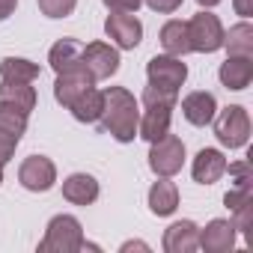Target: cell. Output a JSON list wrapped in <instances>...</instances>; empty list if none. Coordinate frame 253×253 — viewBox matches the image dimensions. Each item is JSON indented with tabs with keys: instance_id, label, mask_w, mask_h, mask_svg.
<instances>
[{
	"instance_id": "obj_32",
	"label": "cell",
	"mask_w": 253,
	"mask_h": 253,
	"mask_svg": "<svg viewBox=\"0 0 253 253\" xmlns=\"http://www.w3.org/2000/svg\"><path fill=\"white\" fill-rule=\"evenodd\" d=\"M232 9H235V15H241V18H250V15H253V0H232Z\"/></svg>"
},
{
	"instance_id": "obj_9",
	"label": "cell",
	"mask_w": 253,
	"mask_h": 253,
	"mask_svg": "<svg viewBox=\"0 0 253 253\" xmlns=\"http://www.w3.org/2000/svg\"><path fill=\"white\" fill-rule=\"evenodd\" d=\"M104 33L122 51H134L143 42V24L134 12H110L104 21Z\"/></svg>"
},
{
	"instance_id": "obj_8",
	"label": "cell",
	"mask_w": 253,
	"mask_h": 253,
	"mask_svg": "<svg viewBox=\"0 0 253 253\" xmlns=\"http://www.w3.org/2000/svg\"><path fill=\"white\" fill-rule=\"evenodd\" d=\"M18 182L33 194H45L57 185V164L48 155H30L18 167Z\"/></svg>"
},
{
	"instance_id": "obj_12",
	"label": "cell",
	"mask_w": 253,
	"mask_h": 253,
	"mask_svg": "<svg viewBox=\"0 0 253 253\" xmlns=\"http://www.w3.org/2000/svg\"><path fill=\"white\" fill-rule=\"evenodd\" d=\"M48 66L54 69V75H72V72H84V45L78 39H60L51 45L48 51Z\"/></svg>"
},
{
	"instance_id": "obj_3",
	"label": "cell",
	"mask_w": 253,
	"mask_h": 253,
	"mask_svg": "<svg viewBox=\"0 0 253 253\" xmlns=\"http://www.w3.org/2000/svg\"><path fill=\"white\" fill-rule=\"evenodd\" d=\"M84 250V226L75 214H54L39 241V253H78Z\"/></svg>"
},
{
	"instance_id": "obj_34",
	"label": "cell",
	"mask_w": 253,
	"mask_h": 253,
	"mask_svg": "<svg viewBox=\"0 0 253 253\" xmlns=\"http://www.w3.org/2000/svg\"><path fill=\"white\" fill-rule=\"evenodd\" d=\"M134 247H137V250H149V247H146L143 241H125V244H122L119 250H134Z\"/></svg>"
},
{
	"instance_id": "obj_27",
	"label": "cell",
	"mask_w": 253,
	"mask_h": 253,
	"mask_svg": "<svg viewBox=\"0 0 253 253\" xmlns=\"http://www.w3.org/2000/svg\"><path fill=\"white\" fill-rule=\"evenodd\" d=\"M36 3H39V12L48 18H69L78 6V0H36Z\"/></svg>"
},
{
	"instance_id": "obj_22",
	"label": "cell",
	"mask_w": 253,
	"mask_h": 253,
	"mask_svg": "<svg viewBox=\"0 0 253 253\" xmlns=\"http://www.w3.org/2000/svg\"><path fill=\"white\" fill-rule=\"evenodd\" d=\"M161 48H164L167 54H173V57H185V54H191L188 21H179V18L167 21V24L161 27Z\"/></svg>"
},
{
	"instance_id": "obj_28",
	"label": "cell",
	"mask_w": 253,
	"mask_h": 253,
	"mask_svg": "<svg viewBox=\"0 0 253 253\" xmlns=\"http://www.w3.org/2000/svg\"><path fill=\"white\" fill-rule=\"evenodd\" d=\"M18 143H21V137H15L9 131H0V164H3V167L15 158V146Z\"/></svg>"
},
{
	"instance_id": "obj_31",
	"label": "cell",
	"mask_w": 253,
	"mask_h": 253,
	"mask_svg": "<svg viewBox=\"0 0 253 253\" xmlns=\"http://www.w3.org/2000/svg\"><path fill=\"white\" fill-rule=\"evenodd\" d=\"M110 12H137L143 6V0H101Z\"/></svg>"
},
{
	"instance_id": "obj_25",
	"label": "cell",
	"mask_w": 253,
	"mask_h": 253,
	"mask_svg": "<svg viewBox=\"0 0 253 253\" xmlns=\"http://www.w3.org/2000/svg\"><path fill=\"white\" fill-rule=\"evenodd\" d=\"M0 131H9L15 137H21L27 131V113L15 110V107H6L0 104Z\"/></svg>"
},
{
	"instance_id": "obj_5",
	"label": "cell",
	"mask_w": 253,
	"mask_h": 253,
	"mask_svg": "<svg viewBox=\"0 0 253 253\" xmlns=\"http://www.w3.org/2000/svg\"><path fill=\"white\" fill-rule=\"evenodd\" d=\"M223 24L214 12H197L188 21V36H191V51L197 54H214L223 48Z\"/></svg>"
},
{
	"instance_id": "obj_26",
	"label": "cell",
	"mask_w": 253,
	"mask_h": 253,
	"mask_svg": "<svg viewBox=\"0 0 253 253\" xmlns=\"http://www.w3.org/2000/svg\"><path fill=\"white\" fill-rule=\"evenodd\" d=\"M226 173L232 176V188L235 191H253V167H250V161L226 164Z\"/></svg>"
},
{
	"instance_id": "obj_16",
	"label": "cell",
	"mask_w": 253,
	"mask_h": 253,
	"mask_svg": "<svg viewBox=\"0 0 253 253\" xmlns=\"http://www.w3.org/2000/svg\"><path fill=\"white\" fill-rule=\"evenodd\" d=\"M98 194H101L98 179L89 173H72L63 179V200H69L72 206H92Z\"/></svg>"
},
{
	"instance_id": "obj_4",
	"label": "cell",
	"mask_w": 253,
	"mask_h": 253,
	"mask_svg": "<svg viewBox=\"0 0 253 253\" xmlns=\"http://www.w3.org/2000/svg\"><path fill=\"white\" fill-rule=\"evenodd\" d=\"M214 137L226 149H244L250 140V113L241 104H229L214 113Z\"/></svg>"
},
{
	"instance_id": "obj_6",
	"label": "cell",
	"mask_w": 253,
	"mask_h": 253,
	"mask_svg": "<svg viewBox=\"0 0 253 253\" xmlns=\"http://www.w3.org/2000/svg\"><path fill=\"white\" fill-rule=\"evenodd\" d=\"M185 164V143L176 137V134H164L161 140L152 143L149 149V170L155 176H167L173 179Z\"/></svg>"
},
{
	"instance_id": "obj_11",
	"label": "cell",
	"mask_w": 253,
	"mask_h": 253,
	"mask_svg": "<svg viewBox=\"0 0 253 253\" xmlns=\"http://www.w3.org/2000/svg\"><path fill=\"white\" fill-rule=\"evenodd\" d=\"M235 241H238V229L226 217H214L206 223V229H200V247L206 253H229Z\"/></svg>"
},
{
	"instance_id": "obj_14",
	"label": "cell",
	"mask_w": 253,
	"mask_h": 253,
	"mask_svg": "<svg viewBox=\"0 0 253 253\" xmlns=\"http://www.w3.org/2000/svg\"><path fill=\"white\" fill-rule=\"evenodd\" d=\"M214 113H217V98L211 92H206V89L188 92L182 98V116L191 125H197V128H206V125L214 119Z\"/></svg>"
},
{
	"instance_id": "obj_29",
	"label": "cell",
	"mask_w": 253,
	"mask_h": 253,
	"mask_svg": "<svg viewBox=\"0 0 253 253\" xmlns=\"http://www.w3.org/2000/svg\"><path fill=\"white\" fill-rule=\"evenodd\" d=\"M253 200V191H235V188H229L226 194H223V206L229 209V211H235L238 206H244V203H250Z\"/></svg>"
},
{
	"instance_id": "obj_30",
	"label": "cell",
	"mask_w": 253,
	"mask_h": 253,
	"mask_svg": "<svg viewBox=\"0 0 253 253\" xmlns=\"http://www.w3.org/2000/svg\"><path fill=\"white\" fill-rule=\"evenodd\" d=\"M143 3L152 9V12H158V15H170V12H176L185 0H143Z\"/></svg>"
},
{
	"instance_id": "obj_21",
	"label": "cell",
	"mask_w": 253,
	"mask_h": 253,
	"mask_svg": "<svg viewBox=\"0 0 253 253\" xmlns=\"http://www.w3.org/2000/svg\"><path fill=\"white\" fill-rule=\"evenodd\" d=\"M39 75H42V69L33 60H24V57H3V60H0V81L33 84Z\"/></svg>"
},
{
	"instance_id": "obj_7",
	"label": "cell",
	"mask_w": 253,
	"mask_h": 253,
	"mask_svg": "<svg viewBox=\"0 0 253 253\" xmlns=\"http://www.w3.org/2000/svg\"><path fill=\"white\" fill-rule=\"evenodd\" d=\"M146 78L152 86H161V89H173L179 92V86L188 81V66L182 63V57H173V54H158L146 63Z\"/></svg>"
},
{
	"instance_id": "obj_23",
	"label": "cell",
	"mask_w": 253,
	"mask_h": 253,
	"mask_svg": "<svg viewBox=\"0 0 253 253\" xmlns=\"http://www.w3.org/2000/svg\"><path fill=\"white\" fill-rule=\"evenodd\" d=\"M223 48L226 57H253V27L247 18L229 27V33H223Z\"/></svg>"
},
{
	"instance_id": "obj_2",
	"label": "cell",
	"mask_w": 253,
	"mask_h": 253,
	"mask_svg": "<svg viewBox=\"0 0 253 253\" xmlns=\"http://www.w3.org/2000/svg\"><path fill=\"white\" fill-rule=\"evenodd\" d=\"M176 95L173 89H161V86H146L143 89V113L137 122V137L155 143L164 134H170V122H173V107H176Z\"/></svg>"
},
{
	"instance_id": "obj_15",
	"label": "cell",
	"mask_w": 253,
	"mask_h": 253,
	"mask_svg": "<svg viewBox=\"0 0 253 253\" xmlns=\"http://www.w3.org/2000/svg\"><path fill=\"white\" fill-rule=\"evenodd\" d=\"M161 244L167 253H194L200 247V226L194 220H176L164 229Z\"/></svg>"
},
{
	"instance_id": "obj_13",
	"label": "cell",
	"mask_w": 253,
	"mask_h": 253,
	"mask_svg": "<svg viewBox=\"0 0 253 253\" xmlns=\"http://www.w3.org/2000/svg\"><path fill=\"white\" fill-rule=\"evenodd\" d=\"M226 164L229 161H226V155L220 149H200L194 164H191V176L200 185H214V182H220L226 176Z\"/></svg>"
},
{
	"instance_id": "obj_20",
	"label": "cell",
	"mask_w": 253,
	"mask_h": 253,
	"mask_svg": "<svg viewBox=\"0 0 253 253\" xmlns=\"http://www.w3.org/2000/svg\"><path fill=\"white\" fill-rule=\"evenodd\" d=\"M36 89L30 84H12V81H0V104L15 107L21 113H33L36 110Z\"/></svg>"
},
{
	"instance_id": "obj_10",
	"label": "cell",
	"mask_w": 253,
	"mask_h": 253,
	"mask_svg": "<svg viewBox=\"0 0 253 253\" xmlns=\"http://www.w3.org/2000/svg\"><path fill=\"white\" fill-rule=\"evenodd\" d=\"M119 63L122 60H119V51L113 45H107V42H89V45H84V66H86V72L92 75L95 84L113 78L119 72Z\"/></svg>"
},
{
	"instance_id": "obj_33",
	"label": "cell",
	"mask_w": 253,
	"mask_h": 253,
	"mask_svg": "<svg viewBox=\"0 0 253 253\" xmlns=\"http://www.w3.org/2000/svg\"><path fill=\"white\" fill-rule=\"evenodd\" d=\"M18 6V0H0V21H6Z\"/></svg>"
},
{
	"instance_id": "obj_18",
	"label": "cell",
	"mask_w": 253,
	"mask_h": 253,
	"mask_svg": "<svg viewBox=\"0 0 253 253\" xmlns=\"http://www.w3.org/2000/svg\"><path fill=\"white\" fill-rule=\"evenodd\" d=\"M217 78L226 89H247L253 81V57H226V63H220Z\"/></svg>"
},
{
	"instance_id": "obj_24",
	"label": "cell",
	"mask_w": 253,
	"mask_h": 253,
	"mask_svg": "<svg viewBox=\"0 0 253 253\" xmlns=\"http://www.w3.org/2000/svg\"><path fill=\"white\" fill-rule=\"evenodd\" d=\"M66 110H72V116H75L78 122H86V125L98 122V116H101V89H98V86H89V89L81 92Z\"/></svg>"
},
{
	"instance_id": "obj_35",
	"label": "cell",
	"mask_w": 253,
	"mask_h": 253,
	"mask_svg": "<svg viewBox=\"0 0 253 253\" xmlns=\"http://www.w3.org/2000/svg\"><path fill=\"white\" fill-rule=\"evenodd\" d=\"M197 3H200L203 9H211V6H217V3H220V0H197Z\"/></svg>"
},
{
	"instance_id": "obj_17",
	"label": "cell",
	"mask_w": 253,
	"mask_h": 253,
	"mask_svg": "<svg viewBox=\"0 0 253 253\" xmlns=\"http://www.w3.org/2000/svg\"><path fill=\"white\" fill-rule=\"evenodd\" d=\"M146 203H149V211L155 217H170L179 209V188H176V182H170L167 176H158V182L149 188Z\"/></svg>"
},
{
	"instance_id": "obj_19",
	"label": "cell",
	"mask_w": 253,
	"mask_h": 253,
	"mask_svg": "<svg viewBox=\"0 0 253 253\" xmlns=\"http://www.w3.org/2000/svg\"><path fill=\"white\" fill-rule=\"evenodd\" d=\"M89 86H95V81H92V75L86 69L84 72H72V75H57V81H54V98H57V104L69 107Z\"/></svg>"
},
{
	"instance_id": "obj_36",
	"label": "cell",
	"mask_w": 253,
	"mask_h": 253,
	"mask_svg": "<svg viewBox=\"0 0 253 253\" xmlns=\"http://www.w3.org/2000/svg\"><path fill=\"white\" fill-rule=\"evenodd\" d=\"M0 185H3V164H0Z\"/></svg>"
},
{
	"instance_id": "obj_1",
	"label": "cell",
	"mask_w": 253,
	"mask_h": 253,
	"mask_svg": "<svg viewBox=\"0 0 253 253\" xmlns=\"http://www.w3.org/2000/svg\"><path fill=\"white\" fill-rule=\"evenodd\" d=\"M137 122H140V101L125 86L101 89L98 125H101L104 134H110L116 143H131L137 137Z\"/></svg>"
}]
</instances>
